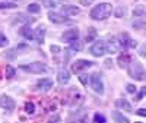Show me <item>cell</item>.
<instances>
[{"label":"cell","mask_w":146,"mask_h":123,"mask_svg":"<svg viewBox=\"0 0 146 123\" xmlns=\"http://www.w3.org/2000/svg\"><path fill=\"white\" fill-rule=\"evenodd\" d=\"M21 35L23 37V38H27V40H32V38H35L32 29H31L28 25H25L23 28H21Z\"/></svg>","instance_id":"obj_20"},{"label":"cell","mask_w":146,"mask_h":123,"mask_svg":"<svg viewBox=\"0 0 146 123\" xmlns=\"http://www.w3.org/2000/svg\"><path fill=\"white\" fill-rule=\"evenodd\" d=\"M89 84H91L92 90H94L96 94H100V95L104 94V82H102V78L98 75V73H92Z\"/></svg>","instance_id":"obj_4"},{"label":"cell","mask_w":146,"mask_h":123,"mask_svg":"<svg viewBox=\"0 0 146 123\" xmlns=\"http://www.w3.org/2000/svg\"><path fill=\"white\" fill-rule=\"evenodd\" d=\"M70 47L73 48V50H76V51H78V50H80V44H79V41H78V40L72 41V43H70Z\"/></svg>","instance_id":"obj_33"},{"label":"cell","mask_w":146,"mask_h":123,"mask_svg":"<svg viewBox=\"0 0 146 123\" xmlns=\"http://www.w3.org/2000/svg\"><path fill=\"white\" fill-rule=\"evenodd\" d=\"M48 19L53 23H64V22L69 21L67 16H64L62 13H57V12H50V13H48Z\"/></svg>","instance_id":"obj_10"},{"label":"cell","mask_w":146,"mask_h":123,"mask_svg":"<svg viewBox=\"0 0 146 123\" xmlns=\"http://www.w3.org/2000/svg\"><path fill=\"white\" fill-rule=\"evenodd\" d=\"M117 63H118V66L120 68H129L130 66V63H131V59H130V56L129 54H121L120 57H118V60H117Z\"/></svg>","instance_id":"obj_15"},{"label":"cell","mask_w":146,"mask_h":123,"mask_svg":"<svg viewBox=\"0 0 146 123\" xmlns=\"http://www.w3.org/2000/svg\"><path fill=\"white\" fill-rule=\"evenodd\" d=\"M44 5L47 7H56L57 6V2H56V0H44Z\"/></svg>","instance_id":"obj_31"},{"label":"cell","mask_w":146,"mask_h":123,"mask_svg":"<svg viewBox=\"0 0 146 123\" xmlns=\"http://www.w3.org/2000/svg\"><path fill=\"white\" fill-rule=\"evenodd\" d=\"M6 44H7V38L3 34H0V45H6Z\"/></svg>","instance_id":"obj_35"},{"label":"cell","mask_w":146,"mask_h":123,"mask_svg":"<svg viewBox=\"0 0 146 123\" xmlns=\"http://www.w3.org/2000/svg\"><path fill=\"white\" fill-rule=\"evenodd\" d=\"M79 81L83 84V85H88L91 82V76H88L86 73H82V75H79Z\"/></svg>","instance_id":"obj_29"},{"label":"cell","mask_w":146,"mask_h":123,"mask_svg":"<svg viewBox=\"0 0 146 123\" xmlns=\"http://www.w3.org/2000/svg\"><path fill=\"white\" fill-rule=\"evenodd\" d=\"M78 37H79V31L76 29V28H72V29H69V31H66V32H63V41H67V43H72V41H75V40H78Z\"/></svg>","instance_id":"obj_9"},{"label":"cell","mask_w":146,"mask_h":123,"mask_svg":"<svg viewBox=\"0 0 146 123\" xmlns=\"http://www.w3.org/2000/svg\"><path fill=\"white\" fill-rule=\"evenodd\" d=\"M126 90H127V92H130V94H135V92H136V85H133V84H129Z\"/></svg>","instance_id":"obj_34"},{"label":"cell","mask_w":146,"mask_h":123,"mask_svg":"<svg viewBox=\"0 0 146 123\" xmlns=\"http://www.w3.org/2000/svg\"><path fill=\"white\" fill-rule=\"evenodd\" d=\"M15 3H0V9H15Z\"/></svg>","instance_id":"obj_30"},{"label":"cell","mask_w":146,"mask_h":123,"mask_svg":"<svg viewBox=\"0 0 146 123\" xmlns=\"http://www.w3.org/2000/svg\"><path fill=\"white\" fill-rule=\"evenodd\" d=\"M45 27L44 25H41V27H38L36 28V31H35V34H34V37H35V40L38 41V43H44V37H45Z\"/></svg>","instance_id":"obj_16"},{"label":"cell","mask_w":146,"mask_h":123,"mask_svg":"<svg viewBox=\"0 0 146 123\" xmlns=\"http://www.w3.org/2000/svg\"><path fill=\"white\" fill-rule=\"evenodd\" d=\"M120 41H121V44H123V47H129V48H135V47L137 45V43H136L135 40H131L127 34L121 35V40H120Z\"/></svg>","instance_id":"obj_13"},{"label":"cell","mask_w":146,"mask_h":123,"mask_svg":"<svg viewBox=\"0 0 146 123\" xmlns=\"http://www.w3.org/2000/svg\"><path fill=\"white\" fill-rule=\"evenodd\" d=\"M117 18H123L124 15H126V7H123V6H118L117 9H115V13H114Z\"/></svg>","instance_id":"obj_27"},{"label":"cell","mask_w":146,"mask_h":123,"mask_svg":"<svg viewBox=\"0 0 146 123\" xmlns=\"http://www.w3.org/2000/svg\"><path fill=\"white\" fill-rule=\"evenodd\" d=\"M129 75L136 81H143L146 78V72L139 61H131L129 66Z\"/></svg>","instance_id":"obj_2"},{"label":"cell","mask_w":146,"mask_h":123,"mask_svg":"<svg viewBox=\"0 0 146 123\" xmlns=\"http://www.w3.org/2000/svg\"><path fill=\"white\" fill-rule=\"evenodd\" d=\"M137 114H139V116L146 117V108H139V110H137Z\"/></svg>","instance_id":"obj_37"},{"label":"cell","mask_w":146,"mask_h":123,"mask_svg":"<svg viewBox=\"0 0 146 123\" xmlns=\"http://www.w3.org/2000/svg\"><path fill=\"white\" fill-rule=\"evenodd\" d=\"M95 37H96V31H95L94 28H89V31L86 32V38H85V41H86V43H91V41L95 40Z\"/></svg>","instance_id":"obj_23"},{"label":"cell","mask_w":146,"mask_h":123,"mask_svg":"<svg viewBox=\"0 0 146 123\" xmlns=\"http://www.w3.org/2000/svg\"><path fill=\"white\" fill-rule=\"evenodd\" d=\"M15 73H16V69H15L13 66H10V65L6 66V76H7V78H13Z\"/></svg>","instance_id":"obj_26"},{"label":"cell","mask_w":146,"mask_h":123,"mask_svg":"<svg viewBox=\"0 0 146 123\" xmlns=\"http://www.w3.org/2000/svg\"><path fill=\"white\" fill-rule=\"evenodd\" d=\"M94 123H107V119L101 113H95L94 114Z\"/></svg>","instance_id":"obj_25"},{"label":"cell","mask_w":146,"mask_h":123,"mask_svg":"<svg viewBox=\"0 0 146 123\" xmlns=\"http://www.w3.org/2000/svg\"><path fill=\"white\" fill-rule=\"evenodd\" d=\"M25 112H27L28 114H34V113H35V106H34V103H27V104H25Z\"/></svg>","instance_id":"obj_28"},{"label":"cell","mask_w":146,"mask_h":123,"mask_svg":"<svg viewBox=\"0 0 146 123\" xmlns=\"http://www.w3.org/2000/svg\"><path fill=\"white\" fill-rule=\"evenodd\" d=\"M111 116H113L114 122H117V123H129V119H127L126 116H123V113L117 112V110L111 113Z\"/></svg>","instance_id":"obj_19"},{"label":"cell","mask_w":146,"mask_h":123,"mask_svg":"<svg viewBox=\"0 0 146 123\" xmlns=\"http://www.w3.org/2000/svg\"><path fill=\"white\" fill-rule=\"evenodd\" d=\"M51 51H53L54 54H58V53H60V47H58V45H51Z\"/></svg>","instance_id":"obj_36"},{"label":"cell","mask_w":146,"mask_h":123,"mask_svg":"<svg viewBox=\"0 0 146 123\" xmlns=\"http://www.w3.org/2000/svg\"><path fill=\"white\" fill-rule=\"evenodd\" d=\"M63 10H64L66 15H72V16H75V15H79V13H80V9L76 7V6H66Z\"/></svg>","instance_id":"obj_21"},{"label":"cell","mask_w":146,"mask_h":123,"mask_svg":"<svg viewBox=\"0 0 146 123\" xmlns=\"http://www.w3.org/2000/svg\"><path fill=\"white\" fill-rule=\"evenodd\" d=\"M73 123H88L85 119H80V120H78V122H73Z\"/></svg>","instance_id":"obj_40"},{"label":"cell","mask_w":146,"mask_h":123,"mask_svg":"<svg viewBox=\"0 0 146 123\" xmlns=\"http://www.w3.org/2000/svg\"><path fill=\"white\" fill-rule=\"evenodd\" d=\"M113 12V6L110 3H100L91 10V18L95 21H104L107 19Z\"/></svg>","instance_id":"obj_1"},{"label":"cell","mask_w":146,"mask_h":123,"mask_svg":"<svg viewBox=\"0 0 146 123\" xmlns=\"http://www.w3.org/2000/svg\"><path fill=\"white\" fill-rule=\"evenodd\" d=\"M145 95H146V87H143V88L140 90V92H139V94H137V97H136V101H140Z\"/></svg>","instance_id":"obj_32"},{"label":"cell","mask_w":146,"mask_h":123,"mask_svg":"<svg viewBox=\"0 0 146 123\" xmlns=\"http://www.w3.org/2000/svg\"><path fill=\"white\" fill-rule=\"evenodd\" d=\"M0 107L5 108V110H13L15 108L13 98H10L9 95H2L0 97Z\"/></svg>","instance_id":"obj_8"},{"label":"cell","mask_w":146,"mask_h":123,"mask_svg":"<svg viewBox=\"0 0 146 123\" xmlns=\"http://www.w3.org/2000/svg\"><path fill=\"white\" fill-rule=\"evenodd\" d=\"M92 66V61L89 60H76L75 63L72 65V70L73 72H82L83 69H86V68H91Z\"/></svg>","instance_id":"obj_7"},{"label":"cell","mask_w":146,"mask_h":123,"mask_svg":"<svg viewBox=\"0 0 146 123\" xmlns=\"http://www.w3.org/2000/svg\"><path fill=\"white\" fill-rule=\"evenodd\" d=\"M136 123H142V122H136Z\"/></svg>","instance_id":"obj_41"},{"label":"cell","mask_w":146,"mask_h":123,"mask_svg":"<svg viewBox=\"0 0 146 123\" xmlns=\"http://www.w3.org/2000/svg\"><path fill=\"white\" fill-rule=\"evenodd\" d=\"M34 22V18L31 16H27V15H18L13 21V23H25V25H28V23Z\"/></svg>","instance_id":"obj_18"},{"label":"cell","mask_w":146,"mask_h":123,"mask_svg":"<svg viewBox=\"0 0 146 123\" xmlns=\"http://www.w3.org/2000/svg\"><path fill=\"white\" fill-rule=\"evenodd\" d=\"M57 81H58V84H62V85L67 84L70 81V72H67L66 69H62L58 72V75H57Z\"/></svg>","instance_id":"obj_14"},{"label":"cell","mask_w":146,"mask_h":123,"mask_svg":"<svg viewBox=\"0 0 146 123\" xmlns=\"http://www.w3.org/2000/svg\"><path fill=\"white\" fill-rule=\"evenodd\" d=\"M91 54L95 56V57H101L107 53V43L104 41H96L92 47H91Z\"/></svg>","instance_id":"obj_5"},{"label":"cell","mask_w":146,"mask_h":123,"mask_svg":"<svg viewBox=\"0 0 146 123\" xmlns=\"http://www.w3.org/2000/svg\"><path fill=\"white\" fill-rule=\"evenodd\" d=\"M36 88L44 91V92L45 91H50L53 88V81L51 79H41V81L36 82Z\"/></svg>","instance_id":"obj_11"},{"label":"cell","mask_w":146,"mask_h":123,"mask_svg":"<svg viewBox=\"0 0 146 123\" xmlns=\"http://www.w3.org/2000/svg\"><path fill=\"white\" fill-rule=\"evenodd\" d=\"M115 106H117L118 108H121V110H124V112H127V113H131V112H133L131 104L126 100V98H120V100H117V101H115Z\"/></svg>","instance_id":"obj_12"},{"label":"cell","mask_w":146,"mask_h":123,"mask_svg":"<svg viewBox=\"0 0 146 123\" xmlns=\"http://www.w3.org/2000/svg\"><path fill=\"white\" fill-rule=\"evenodd\" d=\"M121 47H123V44H121V41L118 38H110L107 41V53H118L121 50Z\"/></svg>","instance_id":"obj_6"},{"label":"cell","mask_w":146,"mask_h":123,"mask_svg":"<svg viewBox=\"0 0 146 123\" xmlns=\"http://www.w3.org/2000/svg\"><path fill=\"white\" fill-rule=\"evenodd\" d=\"M58 120H60V117L58 116H54V117H51L50 120H48V123H58Z\"/></svg>","instance_id":"obj_38"},{"label":"cell","mask_w":146,"mask_h":123,"mask_svg":"<svg viewBox=\"0 0 146 123\" xmlns=\"http://www.w3.org/2000/svg\"><path fill=\"white\" fill-rule=\"evenodd\" d=\"M80 2H82V5H85V6H88L91 2H92V0H80Z\"/></svg>","instance_id":"obj_39"},{"label":"cell","mask_w":146,"mask_h":123,"mask_svg":"<svg viewBox=\"0 0 146 123\" xmlns=\"http://www.w3.org/2000/svg\"><path fill=\"white\" fill-rule=\"evenodd\" d=\"M19 68L22 70L29 72V73H45V72H48V68L44 63H40V61H34V63H29V65H21Z\"/></svg>","instance_id":"obj_3"},{"label":"cell","mask_w":146,"mask_h":123,"mask_svg":"<svg viewBox=\"0 0 146 123\" xmlns=\"http://www.w3.org/2000/svg\"><path fill=\"white\" fill-rule=\"evenodd\" d=\"M133 16H136V18H145L146 16V7L143 5L135 6V9H133Z\"/></svg>","instance_id":"obj_17"},{"label":"cell","mask_w":146,"mask_h":123,"mask_svg":"<svg viewBox=\"0 0 146 123\" xmlns=\"http://www.w3.org/2000/svg\"><path fill=\"white\" fill-rule=\"evenodd\" d=\"M40 10H41V6L40 5H36V3L28 5V12H29V13H38Z\"/></svg>","instance_id":"obj_24"},{"label":"cell","mask_w":146,"mask_h":123,"mask_svg":"<svg viewBox=\"0 0 146 123\" xmlns=\"http://www.w3.org/2000/svg\"><path fill=\"white\" fill-rule=\"evenodd\" d=\"M133 28H137V29H146V18H142L139 21L133 22Z\"/></svg>","instance_id":"obj_22"}]
</instances>
